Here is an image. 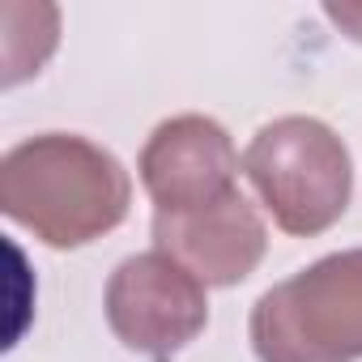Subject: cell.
<instances>
[{
	"instance_id": "obj_7",
	"label": "cell",
	"mask_w": 362,
	"mask_h": 362,
	"mask_svg": "<svg viewBox=\"0 0 362 362\" xmlns=\"http://www.w3.org/2000/svg\"><path fill=\"white\" fill-rule=\"evenodd\" d=\"M324 18L354 43H362V5H337V0H328L324 5Z\"/></svg>"
},
{
	"instance_id": "obj_5",
	"label": "cell",
	"mask_w": 362,
	"mask_h": 362,
	"mask_svg": "<svg viewBox=\"0 0 362 362\" xmlns=\"http://www.w3.org/2000/svg\"><path fill=\"white\" fill-rule=\"evenodd\" d=\"M136 170L153 214H192L239 188V149L214 115L188 111L149 132Z\"/></svg>"
},
{
	"instance_id": "obj_1",
	"label": "cell",
	"mask_w": 362,
	"mask_h": 362,
	"mask_svg": "<svg viewBox=\"0 0 362 362\" xmlns=\"http://www.w3.org/2000/svg\"><path fill=\"white\" fill-rule=\"evenodd\" d=\"M132 205L124 162L90 136L39 132L0 158V209L56 252L111 235Z\"/></svg>"
},
{
	"instance_id": "obj_3",
	"label": "cell",
	"mask_w": 362,
	"mask_h": 362,
	"mask_svg": "<svg viewBox=\"0 0 362 362\" xmlns=\"http://www.w3.org/2000/svg\"><path fill=\"white\" fill-rule=\"evenodd\" d=\"M247 337L260 362H358L362 358V247L320 256L264 290Z\"/></svg>"
},
{
	"instance_id": "obj_2",
	"label": "cell",
	"mask_w": 362,
	"mask_h": 362,
	"mask_svg": "<svg viewBox=\"0 0 362 362\" xmlns=\"http://www.w3.org/2000/svg\"><path fill=\"white\" fill-rule=\"evenodd\" d=\"M243 175L277 230L294 239H315L332 230L354 197V162L337 128L315 115H281L256 128Z\"/></svg>"
},
{
	"instance_id": "obj_4",
	"label": "cell",
	"mask_w": 362,
	"mask_h": 362,
	"mask_svg": "<svg viewBox=\"0 0 362 362\" xmlns=\"http://www.w3.org/2000/svg\"><path fill=\"white\" fill-rule=\"evenodd\" d=\"M115 341L145 358H170L188 349L209 324L205 286L166 252H136L115 264L103 294Z\"/></svg>"
},
{
	"instance_id": "obj_6",
	"label": "cell",
	"mask_w": 362,
	"mask_h": 362,
	"mask_svg": "<svg viewBox=\"0 0 362 362\" xmlns=\"http://www.w3.org/2000/svg\"><path fill=\"white\" fill-rule=\"evenodd\" d=\"M153 247L179 260L201 286L226 290L260 269L269 252V226L235 188L230 197L192 214H153Z\"/></svg>"
}]
</instances>
